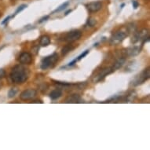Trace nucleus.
Segmentation results:
<instances>
[{
	"label": "nucleus",
	"mask_w": 150,
	"mask_h": 150,
	"mask_svg": "<svg viewBox=\"0 0 150 150\" xmlns=\"http://www.w3.org/2000/svg\"><path fill=\"white\" fill-rule=\"evenodd\" d=\"M29 75H30V71L28 68L21 65H18L13 68L10 75V79L13 83L20 84L28 80Z\"/></svg>",
	"instance_id": "obj_1"
},
{
	"label": "nucleus",
	"mask_w": 150,
	"mask_h": 150,
	"mask_svg": "<svg viewBox=\"0 0 150 150\" xmlns=\"http://www.w3.org/2000/svg\"><path fill=\"white\" fill-rule=\"evenodd\" d=\"M58 54H53L52 55L48 56V57H46L42 60V62H41V68L43 70H46L48 68L53 67L54 65H55L56 62L58 61Z\"/></svg>",
	"instance_id": "obj_2"
},
{
	"label": "nucleus",
	"mask_w": 150,
	"mask_h": 150,
	"mask_svg": "<svg viewBox=\"0 0 150 150\" xmlns=\"http://www.w3.org/2000/svg\"><path fill=\"white\" fill-rule=\"evenodd\" d=\"M150 76V71H149V68H147L146 69L143 71L142 73H141L140 75H138L136 76L134 81H133V85L134 86H138L143 83L145 81L149 78Z\"/></svg>",
	"instance_id": "obj_3"
},
{
	"label": "nucleus",
	"mask_w": 150,
	"mask_h": 150,
	"mask_svg": "<svg viewBox=\"0 0 150 150\" xmlns=\"http://www.w3.org/2000/svg\"><path fill=\"white\" fill-rule=\"evenodd\" d=\"M128 33L123 31H118L111 37L110 39V44L111 45H117L119 43L122 42L127 36Z\"/></svg>",
	"instance_id": "obj_4"
},
{
	"label": "nucleus",
	"mask_w": 150,
	"mask_h": 150,
	"mask_svg": "<svg viewBox=\"0 0 150 150\" xmlns=\"http://www.w3.org/2000/svg\"><path fill=\"white\" fill-rule=\"evenodd\" d=\"M148 34H149V32H148L147 29H142L139 32H137L135 35L134 38H133L132 42L133 43H137V42H139L141 40H144L143 43H146V41H149V38L147 37Z\"/></svg>",
	"instance_id": "obj_5"
},
{
	"label": "nucleus",
	"mask_w": 150,
	"mask_h": 150,
	"mask_svg": "<svg viewBox=\"0 0 150 150\" xmlns=\"http://www.w3.org/2000/svg\"><path fill=\"white\" fill-rule=\"evenodd\" d=\"M81 36H82V33H81L80 31L73 30L65 35V41L68 42V43H73V42H75L76 40L80 39Z\"/></svg>",
	"instance_id": "obj_6"
},
{
	"label": "nucleus",
	"mask_w": 150,
	"mask_h": 150,
	"mask_svg": "<svg viewBox=\"0 0 150 150\" xmlns=\"http://www.w3.org/2000/svg\"><path fill=\"white\" fill-rule=\"evenodd\" d=\"M37 94L36 90L34 89H28V90H24L20 95V98L22 101H28L32 100Z\"/></svg>",
	"instance_id": "obj_7"
},
{
	"label": "nucleus",
	"mask_w": 150,
	"mask_h": 150,
	"mask_svg": "<svg viewBox=\"0 0 150 150\" xmlns=\"http://www.w3.org/2000/svg\"><path fill=\"white\" fill-rule=\"evenodd\" d=\"M18 61L22 65H30L32 61V54L28 52H23L18 58Z\"/></svg>",
	"instance_id": "obj_8"
},
{
	"label": "nucleus",
	"mask_w": 150,
	"mask_h": 150,
	"mask_svg": "<svg viewBox=\"0 0 150 150\" xmlns=\"http://www.w3.org/2000/svg\"><path fill=\"white\" fill-rule=\"evenodd\" d=\"M113 69L112 68H103L102 70L101 71L100 73H98V75H96L94 78L95 82H98V81H101V80H103L104 78L108 74H111V73L113 72Z\"/></svg>",
	"instance_id": "obj_9"
},
{
	"label": "nucleus",
	"mask_w": 150,
	"mask_h": 150,
	"mask_svg": "<svg viewBox=\"0 0 150 150\" xmlns=\"http://www.w3.org/2000/svg\"><path fill=\"white\" fill-rule=\"evenodd\" d=\"M87 10L91 13L98 12L102 8V3L99 2V1H96V2H91V3H88L87 5Z\"/></svg>",
	"instance_id": "obj_10"
},
{
	"label": "nucleus",
	"mask_w": 150,
	"mask_h": 150,
	"mask_svg": "<svg viewBox=\"0 0 150 150\" xmlns=\"http://www.w3.org/2000/svg\"><path fill=\"white\" fill-rule=\"evenodd\" d=\"M125 61H126L125 57H121V58H120L119 59H117V61L114 63V65H113L112 68H113V70L119 69V68H120L122 67L123 65V64L125 63Z\"/></svg>",
	"instance_id": "obj_11"
},
{
	"label": "nucleus",
	"mask_w": 150,
	"mask_h": 150,
	"mask_svg": "<svg viewBox=\"0 0 150 150\" xmlns=\"http://www.w3.org/2000/svg\"><path fill=\"white\" fill-rule=\"evenodd\" d=\"M80 101V96L79 94H73L68 96L66 100H65V102L66 103H77Z\"/></svg>",
	"instance_id": "obj_12"
},
{
	"label": "nucleus",
	"mask_w": 150,
	"mask_h": 150,
	"mask_svg": "<svg viewBox=\"0 0 150 150\" xmlns=\"http://www.w3.org/2000/svg\"><path fill=\"white\" fill-rule=\"evenodd\" d=\"M76 46L74 45V44H68V45H66L65 46H64V47L62 48V50H61V54H62L63 56L66 55L67 54H68V53L71 52L72 50H74Z\"/></svg>",
	"instance_id": "obj_13"
},
{
	"label": "nucleus",
	"mask_w": 150,
	"mask_h": 150,
	"mask_svg": "<svg viewBox=\"0 0 150 150\" xmlns=\"http://www.w3.org/2000/svg\"><path fill=\"white\" fill-rule=\"evenodd\" d=\"M50 43V38L48 35H43L41 36L39 40V44L42 46H46Z\"/></svg>",
	"instance_id": "obj_14"
},
{
	"label": "nucleus",
	"mask_w": 150,
	"mask_h": 150,
	"mask_svg": "<svg viewBox=\"0 0 150 150\" xmlns=\"http://www.w3.org/2000/svg\"><path fill=\"white\" fill-rule=\"evenodd\" d=\"M61 95H62V91L61 90L57 89V90L51 91V93L50 94V97L52 100H56V99L60 98Z\"/></svg>",
	"instance_id": "obj_15"
},
{
	"label": "nucleus",
	"mask_w": 150,
	"mask_h": 150,
	"mask_svg": "<svg viewBox=\"0 0 150 150\" xmlns=\"http://www.w3.org/2000/svg\"><path fill=\"white\" fill-rule=\"evenodd\" d=\"M18 89L17 87H12L9 90V93H8V97L10 98H12L13 97H15L16 94H18Z\"/></svg>",
	"instance_id": "obj_16"
},
{
	"label": "nucleus",
	"mask_w": 150,
	"mask_h": 150,
	"mask_svg": "<svg viewBox=\"0 0 150 150\" xmlns=\"http://www.w3.org/2000/svg\"><path fill=\"white\" fill-rule=\"evenodd\" d=\"M136 98V93L135 91H131L129 94L127 96V101L128 102H131L135 100V98Z\"/></svg>",
	"instance_id": "obj_17"
},
{
	"label": "nucleus",
	"mask_w": 150,
	"mask_h": 150,
	"mask_svg": "<svg viewBox=\"0 0 150 150\" xmlns=\"http://www.w3.org/2000/svg\"><path fill=\"white\" fill-rule=\"evenodd\" d=\"M68 5H69V2H65V3H64L63 4H61L59 7H58V9H56V10L54 11V13L60 12V11H61V10H65V8L68 6Z\"/></svg>",
	"instance_id": "obj_18"
},
{
	"label": "nucleus",
	"mask_w": 150,
	"mask_h": 150,
	"mask_svg": "<svg viewBox=\"0 0 150 150\" xmlns=\"http://www.w3.org/2000/svg\"><path fill=\"white\" fill-rule=\"evenodd\" d=\"M97 24V20H96V19L94 18H88L87 20V25L90 26V27H94V26H95V25Z\"/></svg>",
	"instance_id": "obj_19"
},
{
	"label": "nucleus",
	"mask_w": 150,
	"mask_h": 150,
	"mask_svg": "<svg viewBox=\"0 0 150 150\" xmlns=\"http://www.w3.org/2000/svg\"><path fill=\"white\" fill-rule=\"evenodd\" d=\"M26 7H27V5H25V4H23V5H20V6H18V8L17 9V10H16L15 13H14V14L13 15V17H14V16L17 15L18 13H19L20 12H21V11L25 10Z\"/></svg>",
	"instance_id": "obj_20"
},
{
	"label": "nucleus",
	"mask_w": 150,
	"mask_h": 150,
	"mask_svg": "<svg viewBox=\"0 0 150 150\" xmlns=\"http://www.w3.org/2000/svg\"><path fill=\"white\" fill-rule=\"evenodd\" d=\"M88 53H89V50H85V51H84L83 54H80V55L78 57V58H76V59H77V61H80L81 59H82V58H84V57H85V56Z\"/></svg>",
	"instance_id": "obj_21"
},
{
	"label": "nucleus",
	"mask_w": 150,
	"mask_h": 150,
	"mask_svg": "<svg viewBox=\"0 0 150 150\" xmlns=\"http://www.w3.org/2000/svg\"><path fill=\"white\" fill-rule=\"evenodd\" d=\"M39 46H34V47L32 49V54L35 55V54H37L38 52H39Z\"/></svg>",
	"instance_id": "obj_22"
},
{
	"label": "nucleus",
	"mask_w": 150,
	"mask_h": 150,
	"mask_svg": "<svg viewBox=\"0 0 150 150\" xmlns=\"http://www.w3.org/2000/svg\"><path fill=\"white\" fill-rule=\"evenodd\" d=\"M50 18V16H45V17H43V18H42L41 19H40L39 20V23H43L44 22V21H46V20H47L48 19Z\"/></svg>",
	"instance_id": "obj_23"
},
{
	"label": "nucleus",
	"mask_w": 150,
	"mask_h": 150,
	"mask_svg": "<svg viewBox=\"0 0 150 150\" xmlns=\"http://www.w3.org/2000/svg\"><path fill=\"white\" fill-rule=\"evenodd\" d=\"M10 18H11V17H10V16H8V17H6V18L5 19L3 20V21H2V25H4L5 24H6V23L9 21V20H10Z\"/></svg>",
	"instance_id": "obj_24"
},
{
	"label": "nucleus",
	"mask_w": 150,
	"mask_h": 150,
	"mask_svg": "<svg viewBox=\"0 0 150 150\" xmlns=\"http://www.w3.org/2000/svg\"><path fill=\"white\" fill-rule=\"evenodd\" d=\"M6 73H5V71L3 70V69H0V80L3 78L5 76Z\"/></svg>",
	"instance_id": "obj_25"
},
{
	"label": "nucleus",
	"mask_w": 150,
	"mask_h": 150,
	"mask_svg": "<svg viewBox=\"0 0 150 150\" xmlns=\"http://www.w3.org/2000/svg\"><path fill=\"white\" fill-rule=\"evenodd\" d=\"M132 3H133V7L135 8V9H137V8L138 7V5H139V4H138V3L137 2V1L134 0V1L132 2Z\"/></svg>",
	"instance_id": "obj_26"
},
{
	"label": "nucleus",
	"mask_w": 150,
	"mask_h": 150,
	"mask_svg": "<svg viewBox=\"0 0 150 150\" xmlns=\"http://www.w3.org/2000/svg\"><path fill=\"white\" fill-rule=\"evenodd\" d=\"M76 61H77V59H74V60L73 61H71V62L68 63V66H73L75 63H76Z\"/></svg>",
	"instance_id": "obj_27"
},
{
	"label": "nucleus",
	"mask_w": 150,
	"mask_h": 150,
	"mask_svg": "<svg viewBox=\"0 0 150 150\" xmlns=\"http://www.w3.org/2000/svg\"><path fill=\"white\" fill-rule=\"evenodd\" d=\"M32 103H41V104H43V101H40V100H35L34 101H32Z\"/></svg>",
	"instance_id": "obj_28"
},
{
	"label": "nucleus",
	"mask_w": 150,
	"mask_h": 150,
	"mask_svg": "<svg viewBox=\"0 0 150 150\" xmlns=\"http://www.w3.org/2000/svg\"><path fill=\"white\" fill-rule=\"evenodd\" d=\"M71 11H72V10H68L67 12L65 13V15H68V13H69L71 12Z\"/></svg>",
	"instance_id": "obj_29"
},
{
	"label": "nucleus",
	"mask_w": 150,
	"mask_h": 150,
	"mask_svg": "<svg viewBox=\"0 0 150 150\" xmlns=\"http://www.w3.org/2000/svg\"><path fill=\"white\" fill-rule=\"evenodd\" d=\"M125 6V4H124V3H123L122 5H121V8L123 7V6Z\"/></svg>",
	"instance_id": "obj_30"
},
{
	"label": "nucleus",
	"mask_w": 150,
	"mask_h": 150,
	"mask_svg": "<svg viewBox=\"0 0 150 150\" xmlns=\"http://www.w3.org/2000/svg\"><path fill=\"white\" fill-rule=\"evenodd\" d=\"M0 87H1V85H0Z\"/></svg>",
	"instance_id": "obj_31"
}]
</instances>
